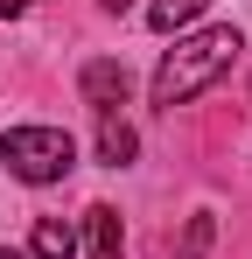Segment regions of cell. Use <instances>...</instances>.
<instances>
[{"instance_id":"obj_1","label":"cell","mask_w":252,"mask_h":259,"mask_svg":"<svg viewBox=\"0 0 252 259\" xmlns=\"http://www.w3.org/2000/svg\"><path fill=\"white\" fill-rule=\"evenodd\" d=\"M238 49H245V35L238 28H196V35H182V42L161 56V70H154V105H189L196 91H210L231 63H238Z\"/></svg>"},{"instance_id":"obj_2","label":"cell","mask_w":252,"mask_h":259,"mask_svg":"<svg viewBox=\"0 0 252 259\" xmlns=\"http://www.w3.org/2000/svg\"><path fill=\"white\" fill-rule=\"evenodd\" d=\"M0 161L14 182H63L77 168V140L63 126H7L0 133Z\"/></svg>"},{"instance_id":"obj_3","label":"cell","mask_w":252,"mask_h":259,"mask_svg":"<svg viewBox=\"0 0 252 259\" xmlns=\"http://www.w3.org/2000/svg\"><path fill=\"white\" fill-rule=\"evenodd\" d=\"M84 105H91L98 119H112V112L126 105V63H112V56L84 63Z\"/></svg>"},{"instance_id":"obj_4","label":"cell","mask_w":252,"mask_h":259,"mask_svg":"<svg viewBox=\"0 0 252 259\" xmlns=\"http://www.w3.org/2000/svg\"><path fill=\"white\" fill-rule=\"evenodd\" d=\"M84 231H91V259H126V231L112 203H91L84 210Z\"/></svg>"},{"instance_id":"obj_5","label":"cell","mask_w":252,"mask_h":259,"mask_svg":"<svg viewBox=\"0 0 252 259\" xmlns=\"http://www.w3.org/2000/svg\"><path fill=\"white\" fill-rule=\"evenodd\" d=\"M77 252V231L63 217H35V238H28V259H70Z\"/></svg>"},{"instance_id":"obj_6","label":"cell","mask_w":252,"mask_h":259,"mask_svg":"<svg viewBox=\"0 0 252 259\" xmlns=\"http://www.w3.org/2000/svg\"><path fill=\"white\" fill-rule=\"evenodd\" d=\"M133 147H140V140H133V126H126L119 112H112V119H98V161L126 168V161H133Z\"/></svg>"},{"instance_id":"obj_7","label":"cell","mask_w":252,"mask_h":259,"mask_svg":"<svg viewBox=\"0 0 252 259\" xmlns=\"http://www.w3.org/2000/svg\"><path fill=\"white\" fill-rule=\"evenodd\" d=\"M203 7H210V0H154V7H147V28L175 35V28H189V21H196Z\"/></svg>"},{"instance_id":"obj_8","label":"cell","mask_w":252,"mask_h":259,"mask_svg":"<svg viewBox=\"0 0 252 259\" xmlns=\"http://www.w3.org/2000/svg\"><path fill=\"white\" fill-rule=\"evenodd\" d=\"M210 231H217L210 217H189V231H182V245H175V259H203V252H210Z\"/></svg>"},{"instance_id":"obj_9","label":"cell","mask_w":252,"mask_h":259,"mask_svg":"<svg viewBox=\"0 0 252 259\" xmlns=\"http://www.w3.org/2000/svg\"><path fill=\"white\" fill-rule=\"evenodd\" d=\"M0 14H28V0H0Z\"/></svg>"},{"instance_id":"obj_10","label":"cell","mask_w":252,"mask_h":259,"mask_svg":"<svg viewBox=\"0 0 252 259\" xmlns=\"http://www.w3.org/2000/svg\"><path fill=\"white\" fill-rule=\"evenodd\" d=\"M98 7H105V14H126V7H133V0H98Z\"/></svg>"},{"instance_id":"obj_11","label":"cell","mask_w":252,"mask_h":259,"mask_svg":"<svg viewBox=\"0 0 252 259\" xmlns=\"http://www.w3.org/2000/svg\"><path fill=\"white\" fill-rule=\"evenodd\" d=\"M0 259H28V252H0Z\"/></svg>"}]
</instances>
